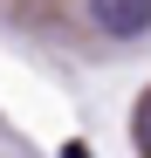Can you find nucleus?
Here are the masks:
<instances>
[{"label":"nucleus","instance_id":"3","mask_svg":"<svg viewBox=\"0 0 151 158\" xmlns=\"http://www.w3.org/2000/svg\"><path fill=\"white\" fill-rule=\"evenodd\" d=\"M62 158H89V144H69V151H62Z\"/></svg>","mask_w":151,"mask_h":158},{"label":"nucleus","instance_id":"2","mask_svg":"<svg viewBox=\"0 0 151 158\" xmlns=\"http://www.w3.org/2000/svg\"><path fill=\"white\" fill-rule=\"evenodd\" d=\"M131 138H137V151L151 158V89L137 96V110H131Z\"/></svg>","mask_w":151,"mask_h":158},{"label":"nucleus","instance_id":"1","mask_svg":"<svg viewBox=\"0 0 151 158\" xmlns=\"http://www.w3.org/2000/svg\"><path fill=\"white\" fill-rule=\"evenodd\" d=\"M89 21H96L110 41H137V35L151 28V0H89Z\"/></svg>","mask_w":151,"mask_h":158}]
</instances>
